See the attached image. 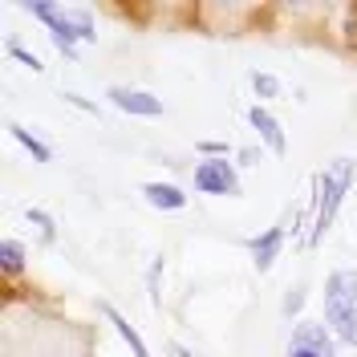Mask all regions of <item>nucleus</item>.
<instances>
[{"mask_svg": "<svg viewBox=\"0 0 357 357\" xmlns=\"http://www.w3.org/2000/svg\"><path fill=\"white\" fill-rule=\"evenodd\" d=\"M325 325L333 329L337 341L357 345V272L337 268L325 280Z\"/></svg>", "mask_w": 357, "mask_h": 357, "instance_id": "nucleus-1", "label": "nucleus"}, {"mask_svg": "<svg viewBox=\"0 0 357 357\" xmlns=\"http://www.w3.org/2000/svg\"><path fill=\"white\" fill-rule=\"evenodd\" d=\"M280 244H284V227H280V223H276V227H268L264 236H256V240L248 244V252H252V260H256V268H260V272H268V268L276 264Z\"/></svg>", "mask_w": 357, "mask_h": 357, "instance_id": "nucleus-7", "label": "nucleus"}, {"mask_svg": "<svg viewBox=\"0 0 357 357\" xmlns=\"http://www.w3.org/2000/svg\"><path fill=\"white\" fill-rule=\"evenodd\" d=\"M289 357H337V337L325 321H301L289 341Z\"/></svg>", "mask_w": 357, "mask_h": 357, "instance_id": "nucleus-4", "label": "nucleus"}, {"mask_svg": "<svg viewBox=\"0 0 357 357\" xmlns=\"http://www.w3.org/2000/svg\"><path fill=\"white\" fill-rule=\"evenodd\" d=\"M0 268H4L8 276H21L24 272V244L21 240H4V244H0Z\"/></svg>", "mask_w": 357, "mask_h": 357, "instance_id": "nucleus-11", "label": "nucleus"}, {"mask_svg": "<svg viewBox=\"0 0 357 357\" xmlns=\"http://www.w3.org/2000/svg\"><path fill=\"white\" fill-rule=\"evenodd\" d=\"M102 312H106V317L114 321V329H118V337H122V341L130 345V354H134V357H151V354H146V341L138 337V329H134V325L126 321V317H122V312H118V309H110V305H102Z\"/></svg>", "mask_w": 357, "mask_h": 357, "instance_id": "nucleus-10", "label": "nucleus"}, {"mask_svg": "<svg viewBox=\"0 0 357 357\" xmlns=\"http://www.w3.org/2000/svg\"><path fill=\"white\" fill-rule=\"evenodd\" d=\"M110 93V106H118L122 114H138V118H158L162 114V102L146 89H126V86H114L106 89Z\"/></svg>", "mask_w": 357, "mask_h": 357, "instance_id": "nucleus-6", "label": "nucleus"}, {"mask_svg": "<svg viewBox=\"0 0 357 357\" xmlns=\"http://www.w3.org/2000/svg\"><path fill=\"white\" fill-rule=\"evenodd\" d=\"M8 130H13V138L21 142L24 151H33V158H37V162H49V158H53V151L45 146V142L37 138V134H29L24 126H17V122H8Z\"/></svg>", "mask_w": 357, "mask_h": 357, "instance_id": "nucleus-12", "label": "nucleus"}, {"mask_svg": "<svg viewBox=\"0 0 357 357\" xmlns=\"http://www.w3.org/2000/svg\"><path fill=\"white\" fill-rule=\"evenodd\" d=\"M354 158H337L333 167H325L317 175V211H312V231H309V244H321L329 223L337 220V207L345 203V191L354 187Z\"/></svg>", "mask_w": 357, "mask_h": 357, "instance_id": "nucleus-2", "label": "nucleus"}, {"mask_svg": "<svg viewBox=\"0 0 357 357\" xmlns=\"http://www.w3.org/2000/svg\"><path fill=\"white\" fill-rule=\"evenodd\" d=\"M199 151H207V155H227V146H223V142H203Z\"/></svg>", "mask_w": 357, "mask_h": 357, "instance_id": "nucleus-15", "label": "nucleus"}, {"mask_svg": "<svg viewBox=\"0 0 357 357\" xmlns=\"http://www.w3.org/2000/svg\"><path fill=\"white\" fill-rule=\"evenodd\" d=\"M29 13H33L37 21L49 24V33H53V45H57L66 57H73V53H77V49H73L77 41H93V24H89L86 13H73V21H69V13L53 8V4H29Z\"/></svg>", "mask_w": 357, "mask_h": 357, "instance_id": "nucleus-3", "label": "nucleus"}, {"mask_svg": "<svg viewBox=\"0 0 357 357\" xmlns=\"http://www.w3.org/2000/svg\"><path fill=\"white\" fill-rule=\"evenodd\" d=\"M142 199L151 203V207H158V211H178L187 203V191H178L175 183H146Z\"/></svg>", "mask_w": 357, "mask_h": 357, "instance_id": "nucleus-9", "label": "nucleus"}, {"mask_svg": "<svg viewBox=\"0 0 357 357\" xmlns=\"http://www.w3.org/2000/svg\"><path fill=\"white\" fill-rule=\"evenodd\" d=\"M195 191H203V195H240V175L227 158H203L195 167Z\"/></svg>", "mask_w": 357, "mask_h": 357, "instance_id": "nucleus-5", "label": "nucleus"}, {"mask_svg": "<svg viewBox=\"0 0 357 357\" xmlns=\"http://www.w3.org/2000/svg\"><path fill=\"white\" fill-rule=\"evenodd\" d=\"M252 126H256V134H260L268 146H272V155H289V138H284L280 122H276L264 106H252Z\"/></svg>", "mask_w": 357, "mask_h": 357, "instance_id": "nucleus-8", "label": "nucleus"}, {"mask_svg": "<svg viewBox=\"0 0 357 357\" xmlns=\"http://www.w3.org/2000/svg\"><path fill=\"white\" fill-rule=\"evenodd\" d=\"M8 53H13V57H21V61H24V66H29V69H33V73H41V61H37V57H33L29 49H21V45H17V41L8 45Z\"/></svg>", "mask_w": 357, "mask_h": 357, "instance_id": "nucleus-14", "label": "nucleus"}, {"mask_svg": "<svg viewBox=\"0 0 357 357\" xmlns=\"http://www.w3.org/2000/svg\"><path fill=\"white\" fill-rule=\"evenodd\" d=\"M252 89H256L260 98H276V93H280V82H276L272 73H264V69H256V73H252Z\"/></svg>", "mask_w": 357, "mask_h": 357, "instance_id": "nucleus-13", "label": "nucleus"}]
</instances>
